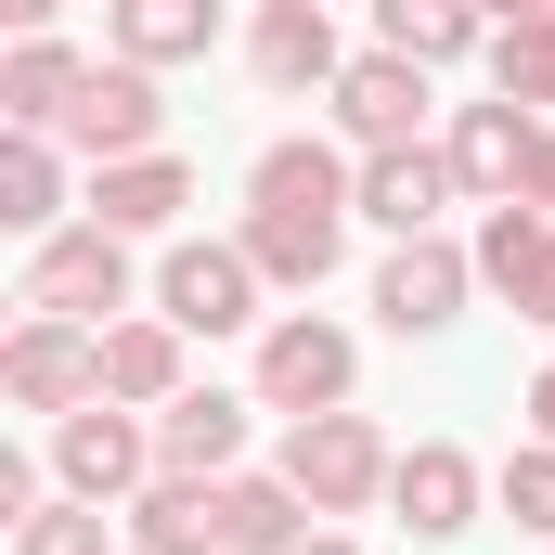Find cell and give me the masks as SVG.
<instances>
[{"instance_id":"cell-27","label":"cell","mask_w":555,"mask_h":555,"mask_svg":"<svg viewBox=\"0 0 555 555\" xmlns=\"http://www.w3.org/2000/svg\"><path fill=\"white\" fill-rule=\"evenodd\" d=\"M104 530H117V504H78V491H52V504L13 530V555H104Z\"/></svg>"},{"instance_id":"cell-34","label":"cell","mask_w":555,"mask_h":555,"mask_svg":"<svg viewBox=\"0 0 555 555\" xmlns=\"http://www.w3.org/2000/svg\"><path fill=\"white\" fill-rule=\"evenodd\" d=\"M297 555H362V543H336V530H310V543H297Z\"/></svg>"},{"instance_id":"cell-23","label":"cell","mask_w":555,"mask_h":555,"mask_svg":"<svg viewBox=\"0 0 555 555\" xmlns=\"http://www.w3.org/2000/svg\"><path fill=\"white\" fill-rule=\"evenodd\" d=\"M220 39V0H117V52L130 65H194Z\"/></svg>"},{"instance_id":"cell-1","label":"cell","mask_w":555,"mask_h":555,"mask_svg":"<svg viewBox=\"0 0 555 555\" xmlns=\"http://www.w3.org/2000/svg\"><path fill=\"white\" fill-rule=\"evenodd\" d=\"M284 478L310 491V517H362V504L401 478V452L375 439V414L336 401V414H297V426H284Z\"/></svg>"},{"instance_id":"cell-25","label":"cell","mask_w":555,"mask_h":555,"mask_svg":"<svg viewBox=\"0 0 555 555\" xmlns=\"http://www.w3.org/2000/svg\"><path fill=\"white\" fill-rule=\"evenodd\" d=\"M491 91H504V104H530V117L555 104V13H530V26H491Z\"/></svg>"},{"instance_id":"cell-12","label":"cell","mask_w":555,"mask_h":555,"mask_svg":"<svg viewBox=\"0 0 555 555\" xmlns=\"http://www.w3.org/2000/svg\"><path fill=\"white\" fill-rule=\"evenodd\" d=\"M478 452L465 439H414L401 452V478H388V504H401V530H426V543H452V530H478Z\"/></svg>"},{"instance_id":"cell-2","label":"cell","mask_w":555,"mask_h":555,"mask_svg":"<svg viewBox=\"0 0 555 555\" xmlns=\"http://www.w3.org/2000/svg\"><path fill=\"white\" fill-rule=\"evenodd\" d=\"M0 401H13V414H78V401H104V323L26 310L13 349H0Z\"/></svg>"},{"instance_id":"cell-33","label":"cell","mask_w":555,"mask_h":555,"mask_svg":"<svg viewBox=\"0 0 555 555\" xmlns=\"http://www.w3.org/2000/svg\"><path fill=\"white\" fill-rule=\"evenodd\" d=\"M530 426H543V439H555V362H543V375H530Z\"/></svg>"},{"instance_id":"cell-9","label":"cell","mask_w":555,"mask_h":555,"mask_svg":"<svg viewBox=\"0 0 555 555\" xmlns=\"http://www.w3.org/2000/svg\"><path fill=\"white\" fill-rule=\"evenodd\" d=\"M155 130H168V104H155V65H91L78 78V104H65V142L91 155V168H117V155H155Z\"/></svg>"},{"instance_id":"cell-6","label":"cell","mask_w":555,"mask_h":555,"mask_svg":"<svg viewBox=\"0 0 555 555\" xmlns=\"http://www.w3.org/2000/svg\"><path fill=\"white\" fill-rule=\"evenodd\" d=\"M259 259L246 246H168V272H155V310L181 323V336H246L259 323Z\"/></svg>"},{"instance_id":"cell-3","label":"cell","mask_w":555,"mask_h":555,"mask_svg":"<svg viewBox=\"0 0 555 555\" xmlns=\"http://www.w3.org/2000/svg\"><path fill=\"white\" fill-rule=\"evenodd\" d=\"M52 478L78 491V504H130L142 478H155V426L130 401H78V414H52Z\"/></svg>"},{"instance_id":"cell-30","label":"cell","mask_w":555,"mask_h":555,"mask_svg":"<svg viewBox=\"0 0 555 555\" xmlns=\"http://www.w3.org/2000/svg\"><path fill=\"white\" fill-rule=\"evenodd\" d=\"M517 323H555V233H543V259H530V284H517Z\"/></svg>"},{"instance_id":"cell-26","label":"cell","mask_w":555,"mask_h":555,"mask_svg":"<svg viewBox=\"0 0 555 555\" xmlns=\"http://www.w3.org/2000/svg\"><path fill=\"white\" fill-rule=\"evenodd\" d=\"M543 207H491V220H478V284H504V297H517V284H530V259H543Z\"/></svg>"},{"instance_id":"cell-19","label":"cell","mask_w":555,"mask_h":555,"mask_svg":"<svg viewBox=\"0 0 555 555\" xmlns=\"http://www.w3.org/2000/svg\"><path fill=\"white\" fill-rule=\"evenodd\" d=\"M104 401H142V414H168V401H181V323H168V310L104 323Z\"/></svg>"},{"instance_id":"cell-20","label":"cell","mask_w":555,"mask_h":555,"mask_svg":"<svg viewBox=\"0 0 555 555\" xmlns=\"http://www.w3.org/2000/svg\"><path fill=\"white\" fill-rule=\"evenodd\" d=\"M246 194H259V207H349V220H362V168H349L336 142H272V155L246 168Z\"/></svg>"},{"instance_id":"cell-31","label":"cell","mask_w":555,"mask_h":555,"mask_svg":"<svg viewBox=\"0 0 555 555\" xmlns=\"http://www.w3.org/2000/svg\"><path fill=\"white\" fill-rule=\"evenodd\" d=\"M517 207H543V220H555V130L530 142V181H517Z\"/></svg>"},{"instance_id":"cell-32","label":"cell","mask_w":555,"mask_h":555,"mask_svg":"<svg viewBox=\"0 0 555 555\" xmlns=\"http://www.w3.org/2000/svg\"><path fill=\"white\" fill-rule=\"evenodd\" d=\"M52 13H65V0H0V26H13V39H52Z\"/></svg>"},{"instance_id":"cell-14","label":"cell","mask_w":555,"mask_h":555,"mask_svg":"<svg viewBox=\"0 0 555 555\" xmlns=\"http://www.w3.org/2000/svg\"><path fill=\"white\" fill-rule=\"evenodd\" d=\"M246 414H259V401H233V388H181V401L155 414V465H168V478H233V465H246Z\"/></svg>"},{"instance_id":"cell-22","label":"cell","mask_w":555,"mask_h":555,"mask_svg":"<svg viewBox=\"0 0 555 555\" xmlns=\"http://www.w3.org/2000/svg\"><path fill=\"white\" fill-rule=\"evenodd\" d=\"M0 220L13 233H65V155H52V130L0 142Z\"/></svg>"},{"instance_id":"cell-15","label":"cell","mask_w":555,"mask_h":555,"mask_svg":"<svg viewBox=\"0 0 555 555\" xmlns=\"http://www.w3.org/2000/svg\"><path fill=\"white\" fill-rule=\"evenodd\" d=\"M336 246H349V207H246V259L272 284H297V297L336 272Z\"/></svg>"},{"instance_id":"cell-28","label":"cell","mask_w":555,"mask_h":555,"mask_svg":"<svg viewBox=\"0 0 555 555\" xmlns=\"http://www.w3.org/2000/svg\"><path fill=\"white\" fill-rule=\"evenodd\" d=\"M491 491H504V517H517V530H543V543H555V439H517Z\"/></svg>"},{"instance_id":"cell-4","label":"cell","mask_w":555,"mask_h":555,"mask_svg":"<svg viewBox=\"0 0 555 555\" xmlns=\"http://www.w3.org/2000/svg\"><path fill=\"white\" fill-rule=\"evenodd\" d=\"M26 310L117 323V310H130V233H104V220H78V233H39V259H26Z\"/></svg>"},{"instance_id":"cell-10","label":"cell","mask_w":555,"mask_h":555,"mask_svg":"<svg viewBox=\"0 0 555 555\" xmlns=\"http://www.w3.org/2000/svg\"><path fill=\"white\" fill-rule=\"evenodd\" d=\"M246 65H259V91H336V78H349V52H336V13H323V0H259V26H246Z\"/></svg>"},{"instance_id":"cell-18","label":"cell","mask_w":555,"mask_h":555,"mask_svg":"<svg viewBox=\"0 0 555 555\" xmlns=\"http://www.w3.org/2000/svg\"><path fill=\"white\" fill-rule=\"evenodd\" d=\"M297 517H310V491H297L284 465H272V478H246V465L220 478V555H297V543H310Z\"/></svg>"},{"instance_id":"cell-29","label":"cell","mask_w":555,"mask_h":555,"mask_svg":"<svg viewBox=\"0 0 555 555\" xmlns=\"http://www.w3.org/2000/svg\"><path fill=\"white\" fill-rule=\"evenodd\" d=\"M39 504H52V491H39V465H26V452H0V517H13V530H26V517H39Z\"/></svg>"},{"instance_id":"cell-8","label":"cell","mask_w":555,"mask_h":555,"mask_svg":"<svg viewBox=\"0 0 555 555\" xmlns=\"http://www.w3.org/2000/svg\"><path fill=\"white\" fill-rule=\"evenodd\" d=\"M465 284H478V246H452V233H401L388 272H375V323H388V336H439V323L465 310Z\"/></svg>"},{"instance_id":"cell-24","label":"cell","mask_w":555,"mask_h":555,"mask_svg":"<svg viewBox=\"0 0 555 555\" xmlns=\"http://www.w3.org/2000/svg\"><path fill=\"white\" fill-rule=\"evenodd\" d=\"M375 39L414 52V65H452V52L491 39V13H478V0H375Z\"/></svg>"},{"instance_id":"cell-7","label":"cell","mask_w":555,"mask_h":555,"mask_svg":"<svg viewBox=\"0 0 555 555\" xmlns=\"http://www.w3.org/2000/svg\"><path fill=\"white\" fill-rule=\"evenodd\" d=\"M426 78H439V65H414V52L375 39V52H349V78H336L323 104H336V130L362 142V155H388V142H426Z\"/></svg>"},{"instance_id":"cell-21","label":"cell","mask_w":555,"mask_h":555,"mask_svg":"<svg viewBox=\"0 0 555 555\" xmlns=\"http://www.w3.org/2000/svg\"><path fill=\"white\" fill-rule=\"evenodd\" d=\"M78 78H91V65H78L65 39H13V52H0V117H13V130H65Z\"/></svg>"},{"instance_id":"cell-16","label":"cell","mask_w":555,"mask_h":555,"mask_svg":"<svg viewBox=\"0 0 555 555\" xmlns=\"http://www.w3.org/2000/svg\"><path fill=\"white\" fill-rule=\"evenodd\" d=\"M117 517H130L142 555H220V478H168V465H155Z\"/></svg>"},{"instance_id":"cell-17","label":"cell","mask_w":555,"mask_h":555,"mask_svg":"<svg viewBox=\"0 0 555 555\" xmlns=\"http://www.w3.org/2000/svg\"><path fill=\"white\" fill-rule=\"evenodd\" d=\"M181 207H194V168H181L168 142H155V155H117V168L91 181V220H104V233H168Z\"/></svg>"},{"instance_id":"cell-13","label":"cell","mask_w":555,"mask_h":555,"mask_svg":"<svg viewBox=\"0 0 555 555\" xmlns=\"http://www.w3.org/2000/svg\"><path fill=\"white\" fill-rule=\"evenodd\" d=\"M530 142H543V117L491 91V104H465V117H452V181H465V194H491V207H517V181H530Z\"/></svg>"},{"instance_id":"cell-5","label":"cell","mask_w":555,"mask_h":555,"mask_svg":"<svg viewBox=\"0 0 555 555\" xmlns=\"http://www.w3.org/2000/svg\"><path fill=\"white\" fill-rule=\"evenodd\" d=\"M349 375H362V349H349L323 310H284L272 336H259V401H272V414H336Z\"/></svg>"},{"instance_id":"cell-11","label":"cell","mask_w":555,"mask_h":555,"mask_svg":"<svg viewBox=\"0 0 555 555\" xmlns=\"http://www.w3.org/2000/svg\"><path fill=\"white\" fill-rule=\"evenodd\" d=\"M452 194H465V181H452V142H388V155H362V220H375V233H439Z\"/></svg>"}]
</instances>
